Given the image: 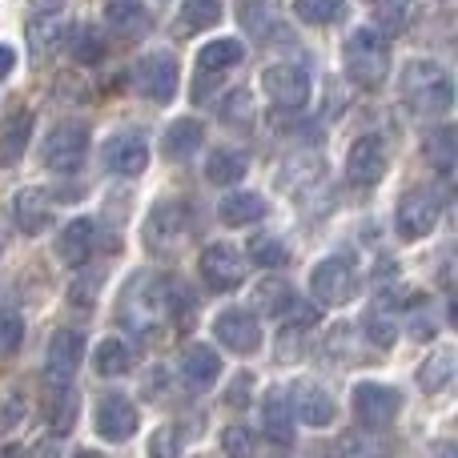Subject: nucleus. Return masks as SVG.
Here are the masks:
<instances>
[{
  "label": "nucleus",
  "instance_id": "393cba45",
  "mask_svg": "<svg viewBox=\"0 0 458 458\" xmlns=\"http://www.w3.org/2000/svg\"><path fill=\"white\" fill-rule=\"evenodd\" d=\"M245 61V45L237 37H217V40H206L198 53V72L201 77H217L225 69H237Z\"/></svg>",
  "mask_w": 458,
  "mask_h": 458
},
{
  "label": "nucleus",
  "instance_id": "49530a36",
  "mask_svg": "<svg viewBox=\"0 0 458 458\" xmlns=\"http://www.w3.org/2000/svg\"><path fill=\"white\" fill-rule=\"evenodd\" d=\"M13 69H16V53L8 45H0V85L13 77Z\"/></svg>",
  "mask_w": 458,
  "mask_h": 458
},
{
  "label": "nucleus",
  "instance_id": "f257e3e1",
  "mask_svg": "<svg viewBox=\"0 0 458 458\" xmlns=\"http://www.w3.org/2000/svg\"><path fill=\"white\" fill-rule=\"evenodd\" d=\"M117 318L141 342H161L169 334V326H174V285L161 274H153V269L129 277Z\"/></svg>",
  "mask_w": 458,
  "mask_h": 458
},
{
  "label": "nucleus",
  "instance_id": "58836bf2",
  "mask_svg": "<svg viewBox=\"0 0 458 458\" xmlns=\"http://www.w3.org/2000/svg\"><path fill=\"white\" fill-rule=\"evenodd\" d=\"M427 161L435 165V174L443 182H451V169H454V129H438V133L427 137Z\"/></svg>",
  "mask_w": 458,
  "mask_h": 458
},
{
  "label": "nucleus",
  "instance_id": "7c9ffc66",
  "mask_svg": "<svg viewBox=\"0 0 458 458\" xmlns=\"http://www.w3.org/2000/svg\"><path fill=\"white\" fill-rule=\"evenodd\" d=\"M253 298H258V310H266V318H282L285 310L298 301V290H293L285 277L269 274L258 282V290H253Z\"/></svg>",
  "mask_w": 458,
  "mask_h": 458
},
{
  "label": "nucleus",
  "instance_id": "a211bd4d",
  "mask_svg": "<svg viewBox=\"0 0 458 458\" xmlns=\"http://www.w3.org/2000/svg\"><path fill=\"white\" fill-rule=\"evenodd\" d=\"M53 214H56V201L48 190H40V185H24V190H16L13 198V222L21 233L37 237L45 233L48 225H53Z\"/></svg>",
  "mask_w": 458,
  "mask_h": 458
},
{
  "label": "nucleus",
  "instance_id": "b1692460",
  "mask_svg": "<svg viewBox=\"0 0 458 458\" xmlns=\"http://www.w3.org/2000/svg\"><path fill=\"white\" fill-rule=\"evenodd\" d=\"M77 414H81V394L72 390V382H61V386H48L45 398V422L53 435H69L77 427Z\"/></svg>",
  "mask_w": 458,
  "mask_h": 458
},
{
  "label": "nucleus",
  "instance_id": "c9c22d12",
  "mask_svg": "<svg viewBox=\"0 0 458 458\" xmlns=\"http://www.w3.org/2000/svg\"><path fill=\"white\" fill-rule=\"evenodd\" d=\"M293 13L301 24L326 29V24H338L346 16V0H293Z\"/></svg>",
  "mask_w": 458,
  "mask_h": 458
},
{
  "label": "nucleus",
  "instance_id": "2f4dec72",
  "mask_svg": "<svg viewBox=\"0 0 458 458\" xmlns=\"http://www.w3.org/2000/svg\"><path fill=\"white\" fill-rule=\"evenodd\" d=\"M93 370L101 374V378H121V374L133 370V350H129L121 338L97 342V350H93Z\"/></svg>",
  "mask_w": 458,
  "mask_h": 458
},
{
  "label": "nucleus",
  "instance_id": "473e14b6",
  "mask_svg": "<svg viewBox=\"0 0 458 458\" xmlns=\"http://www.w3.org/2000/svg\"><path fill=\"white\" fill-rule=\"evenodd\" d=\"M233 13H237V21H242L245 37L266 40L277 32L274 29V4H269V0H233Z\"/></svg>",
  "mask_w": 458,
  "mask_h": 458
},
{
  "label": "nucleus",
  "instance_id": "7ed1b4c3",
  "mask_svg": "<svg viewBox=\"0 0 458 458\" xmlns=\"http://www.w3.org/2000/svg\"><path fill=\"white\" fill-rule=\"evenodd\" d=\"M342 69L358 89L374 93L386 85L390 77V40L378 29H350V37L342 40Z\"/></svg>",
  "mask_w": 458,
  "mask_h": 458
},
{
  "label": "nucleus",
  "instance_id": "c756f323",
  "mask_svg": "<svg viewBox=\"0 0 458 458\" xmlns=\"http://www.w3.org/2000/svg\"><path fill=\"white\" fill-rule=\"evenodd\" d=\"M64 24H61V16L56 13H40V16H32L29 21V53L37 56H48V53H56L61 48V40H64Z\"/></svg>",
  "mask_w": 458,
  "mask_h": 458
},
{
  "label": "nucleus",
  "instance_id": "79ce46f5",
  "mask_svg": "<svg viewBox=\"0 0 458 458\" xmlns=\"http://www.w3.org/2000/svg\"><path fill=\"white\" fill-rule=\"evenodd\" d=\"M222 121H225V125H237V129L253 125V105H250V93H245V89H237V93H225Z\"/></svg>",
  "mask_w": 458,
  "mask_h": 458
},
{
  "label": "nucleus",
  "instance_id": "de8ad7c7",
  "mask_svg": "<svg viewBox=\"0 0 458 458\" xmlns=\"http://www.w3.org/2000/svg\"><path fill=\"white\" fill-rule=\"evenodd\" d=\"M32 8H37V13H61L64 4H69V0H29Z\"/></svg>",
  "mask_w": 458,
  "mask_h": 458
},
{
  "label": "nucleus",
  "instance_id": "9d476101",
  "mask_svg": "<svg viewBox=\"0 0 458 458\" xmlns=\"http://www.w3.org/2000/svg\"><path fill=\"white\" fill-rule=\"evenodd\" d=\"M137 427H141V411L133 406V398L117 394V390L101 394V403H97V411H93V430L101 443H109V446L129 443V438L137 435Z\"/></svg>",
  "mask_w": 458,
  "mask_h": 458
},
{
  "label": "nucleus",
  "instance_id": "6ab92c4d",
  "mask_svg": "<svg viewBox=\"0 0 458 458\" xmlns=\"http://www.w3.org/2000/svg\"><path fill=\"white\" fill-rule=\"evenodd\" d=\"M177 370H182L185 386L193 390H209L217 378H222V354H217L209 342H190L177 358Z\"/></svg>",
  "mask_w": 458,
  "mask_h": 458
},
{
  "label": "nucleus",
  "instance_id": "412c9836",
  "mask_svg": "<svg viewBox=\"0 0 458 458\" xmlns=\"http://www.w3.org/2000/svg\"><path fill=\"white\" fill-rule=\"evenodd\" d=\"M105 13V29L113 32V37H145V32L153 29V13L141 4V0H105L101 4Z\"/></svg>",
  "mask_w": 458,
  "mask_h": 458
},
{
  "label": "nucleus",
  "instance_id": "cd10ccee",
  "mask_svg": "<svg viewBox=\"0 0 458 458\" xmlns=\"http://www.w3.org/2000/svg\"><path fill=\"white\" fill-rule=\"evenodd\" d=\"M245 174H250V153L233 149V145L214 149V153H209V161H206V177L214 185H237Z\"/></svg>",
  "mask_w": 458,
  "mask_h": 458
},
{
  "label": "nucleus",
  "instance_id": "3c124183",
  "mask_svg": "<svg viewBox=\"0 0 458 458\" xmlns=\"http://www.w3.org/2000/svg\"><path fill=\"white\" fill-rule=\"evenodd\" d=\"M370 4H374V0H370Z\"/></svg>",
  "mask_w": 458,
  "mask_h": 458
},
{
  "label": "nucleus",
  "instance_id": "e433bc0d",
  "mask_svg": "<svg viewBox=\"0 0 458 458\" xmlns=\"http://www.w3.org/2000/svg\"><path fill=\"white\" fill-rule=\"evenodd\" d=\"M69 37V48H72V61L81 64H97L105 56V32L97 24H81L77 32H64Z\"/></svg>",
  "mask_w": 458,
  "mask_h": 458
},
{
  "label": "nucleus",
  "instance_id": "bb28decb",
  "mask_svg": "<svg viewBox=\"0 0 458 458\" xmlns=\"http://www.w3.org/2000/svg\"><path fill=\"white\" fill-rule=\"evenodd\" d=\"M29 137H32V113L29 109H16L13 117L0 125V165H16L29 149Z\"/></svg>",
  "mask_w": 458,
  "mask_h": 458
},
{
  "label": "nucleus",
  "instance_id": "37998d69",
  "mask_svg": "<svg viewBox=\"0 0 458 458\" xmlns=\"http://www.w3.org/2000/svg\"><path fill=\"white\" fill-rule=\"evenodd\" d=\"M222 451L225 454H253V435L245 427H229L222 435Z\"/></svg>",
  "mask_w": 458,
  "mask_h": 458
},
{
  "label": "nucleus",
  "instance_id": "ea45409f",
  "mask_svg": "<svg viewBox=\"0 0 458 458\" xmlns=\"http://www.w3.org/2000/svg\"><path fill=\"white\" fill-rule=\"evenodd\" d=\"M374 21H378V32H403L406 21H411L414 0H374Z\"/></svg>",
  "mask_w": 458,
  "mask_h": 458
},
{
  "label": "nucleus",
  "instance_id": "1a4fd4ad",
  "mask_svg": "<svg viewBox=\"0 0 458 458\" xmlns=\"http://www.w3.org/2000/svg\"><path fill=\"white\" fill-rule=\"evenodd\" d=\"M129 81L133 89L153 105H169L177 97V85H182V69H177L174 53H145L141 61L129 69Z\"/></svg>",
  "mask_w": 458,
  "mask_h": 458
},
{
  "label": "nucleus",
  "instance_id": "09e8293b",
  "mask_svg": "<svg viewBox=\"0 0 458 458\" xmlns=\"http://www.w3.org/2000/svg\"><path fill=\"white\" fill-rule=\"evenodd\" d=\"M4 245H8V222L0 217V253H4Z\"/></svg>",
  "mask_w": 458,
  "mask_h": 458
},
{
  "label": "nucleus",
  "instance_id": "72a5a7b5",
  "mask_svg": "<svg viewBox=\"0 0 458 458\" xmlns=\"http://www.w3.org/2000/svg\"><path fill=\"white\" fill-rule=\"evenodd\" d=\"M451 378H454V350L438 346L435 354L419 366V386L427 390V394H438V390L451 386Z\"/></svg>",
  "mask_w": 458,
  "mask_h": 458
},
{
  "label": "nucleus",
  "instance_id": "a19ab883",
  "mask_svg": "<svg viewBox=\"0 0 458 458\" xmlns=\"http://www.w3.org/2000/svg\"><path fill=\"white\" fill-rule=\"evenodd\" d=\"M21 342H24V318H21V310L0 306V358L16 354V350H21Z\"/></svg>",
  "mask_w": 458,
  "mask_h": 458
},
{
  "label": "nucleus",
  "instance_id": "5701e85b",
  "mask_svg": "<svg viewBox=\"0 0 458 458\" xmlns=\"http://www.w3.org/2000/svg\"><path fill=\"white\" fill-rule=\"evenodd\" d=\"M201 141H206L201 121L198 117H177V121H169L165 137H161V153H165L169 161H190L193 153L201 149Z\"/></svg>",
  "mask_w": 458,
  "mask_h": 458
},
{
  "label": "nucleus",
  "instance_id": "f03ea898",
  "mask_svg": "<svg viewBox=\"0 0 458 458\" xmlns=\"http://www.w3.org/2000/svg\"><path fill=\"white\" fill-rule=\"evenodd\" d=\"M398 93H403L406 109L414 117H446L454 109V81L446 72V64L430 61V56H411L398 72Z\"/></svg>",
  "mask_w": 458,
  "mask_h": 458
},
{
  "label": "nucleus",
  "instance_id": "6e6552de",
  "mask_svg": "<svg viewBox=\"0 0 458 458\" xmlns=\"http://www.w3.org/2000/svg\"><path fill=\"white\" fill-rule=\"evenodd\" d=\"M310 72L298 61H277L261 69V93L282 113H301L310 105Z\"/></svg>",
  "mask_w": 458,
  "mask_h": 458
},
{
  "label": "nucleus",
  "instance_id": "423d86ee",
  "mask_svg": "<svg viewBox=\"0 0 458 458\" xmlns=\"http://www.w3.org/2000/svg\"><path fill=\"white\" fill-rule=\"evenodd\" d=\"M89 141H93V133H89L85 121H56L40 141V161L53 174H77L89 157Z\"/></svg>",
  "mask_w": 458,
  "mask_h": 458
},
{
  "label": "nucleus",
  "instance_id": "0eeeda50",
  "mask_svg": "<svg viewBox=\"0 0 458 458\" xmlns=\"http://www.w3.org/2000/svg\"><path fill=\"white\" fill-rule=\"evenodd\" d=\"M350 406H354V422L370 435H382V430L394 427V419L403 414V394L386 382H358L350 390Z\"/></svg>",
  "mask_w": 458,
  "mask_h": 458
},
{
  "label": "nucleus",
  "instance_id": "20e7f679",
  "mask_svg": "<svg viewBox=\"0 0 458 458\" xmlns=\"http://www.w3.org/2000/svg\"><path fill=\"white\" fill-rule=\"evenodd\" d=\"M193 233V209L185 206L182 198H161L157 206L149 209L141 225V242L153 258H169L185 245V237Z\"/></svg>",
  "mask_w": 458,
  "mask_h": 458
},
{
  "label": "nucleus",
  "instance_id": "39448f33",
  "mask_svg": "<svg viewBox=\"0 0 458 458\" xmlns=\"http://www.w3.org/2000/svg\"><path fill=\"white\" fill-rule=\"evenodd\" d=\"M358 285L362 277H358V261L350 253H330L310 269V293L318 306H350L358 298Z\"/></svg>",
  "mask_w": 458,
  "mask_h": 458
},
{
  "label": "nucleus",
  "instance_id": "dca6fc26",
  "mask_svg": "<svg viewBox=\"0 0 458 458\" xmlns=\"http://www.w3.org/2000/svg\"><path fill=\"white\" fill-rule=\"evenodd\" d=\"M214 338L222 342L225 350H233V354H253V350L261 346V322L253 310L245 306H225L222 314L214 318Z\"/></svg>",
  "mask_w": 458,
  "mask_h": 458
},
{
  "label": "nucleus",
  "instance_id": "4468645a",
  "mask_svg": "<svg viewBox=\"0 0 458 458\" xmlns=\"http://www.w3.org/2000/svg\"><path fill=\"white\" fill-rule=\"evenodd\" d=\"M198 269H201V282H206L214 293L237 290V285L245 282V274H250V269H245V253L237 250V245H229V242L206 245V250H201Z\"/></svg>",
  "mask_w": 458,
  "mask_h": 458
},
{
  "label": "nucleus",
  "instance_id": "aec40b11",
  "mask_svg": "<svg viewBox=\"0 0 458 458\" xmlns=\"http://www.w3.org/2000/svg\"><path fill=\"white\" fill-rule=\"evenodd\" d=\"M93 250H97V225L89 217H72V222L61 225V233H56V258L69 269H85Z\"/></svg>",
  "mask_w": 458,
  "mask_h": 458
},
{
  "label": "nucleus",
  "instance_id": "f3484780",
  "mask_svg": "<svg viewBox=\"0 0 458 458\" xmlns=\"http://www.w3.org/2000/svg\"><path fill=\"white\" fill-rule=\"evenodd\" d=\"M85 362V334L81 330H56L48 338V354H45V382L48 386H61V382H72L77 366Z\"/></svg>",
  "mask_w": 458,
  "mask_h": 458
},
{
  "label": "nucleus",
  "instance_id": "f704fd0d",
  "mask_svg": "<svg viewBox=\"0 0 458 458\" xmlns=\"http://www.w3.org/2000/svg\"><path fill=\"white\" fill-rule=\"evenodd\" d=\"M225 16V0H182V32L214 29Z\"/></svg>",
  "mask_w": 458,
  "mask_h": 458
},
{
  "label": "nucleus",
  "instance_id": "2eb2a0df",
  "mask_svg": "<svg viewBox=\"0 0 458 458\" xmlns=\"http://www.w3.org/2000/svg\"><path fill=\"white\" fill-rule=\"evenodd\" d=\"M386 169H390V153L378 133H366L350 145V153H346V182L350 185L370 190V185H378L382 177H386Z\"/></svg>",
  "mask_w": 458,
  "mask_h": 458
},
{
  "label": "nucleus",
  "instance_id": "c03bdc74",
  "mask_svg": "<svg viewBox=\"0 0 458 458\" xmlns=\"http://www.w3.org/2000/svg\"><path fill=\"white\" fill-rule=\"evenodd\" d=\"M177 454L182 451V438H177V430L174 427H161L157 435H153V443H149V454Z\"/></svg>",
  "mask_w": 458,
  "mask_h": 458
},
{
  "label": "nucleus",
  "instance_id": "4be33fe9",
  "mask_svg": "<svg viewBox=\"0 0 458 458\" xmlns=\"http://www.w3.org/2000/svg\"><path fill=\"white\" fill-rule=\"evenodd\" d=\"M258 411H261V430H266L269 443L290 446L293 443V411H290L285 390H266V398H261Z\"/></svg>",
  "mask_w": 458,
  "mask_h": 458
},
{
  "label": "nucleus",
  "instance_id": "9b49d317",
  "mask_svg": "<svg viewBox=\"0 0 458 458\" xmlns=\"http://www.w3.org/2000/svg\"><path fill=\"white\" fill-rule=\"evenodd\" d=\"M438 217H443V201L430 190H406L403 201L394 209V233L403 242H422L427 233H435Z\"/></svg>",
  "mask_w": 458,
  "mask_h": 458
},
{
  "label": "nucleus",
  "instance_id": "a18cd8bd",
  "mask_svg": "<svg viewBox=\"0 0 458 458\" xmlns=\"http://www.w3.org/2000/svg\"><path fill=\"white\" fill-rule=\"evenodd\" d=\"M21 414H24V403H21V398H13V406L0 398V430L16 427V422H21Z\"/></svg>",
  "mask_w": 458,
  "mask_h": 458
},
{
  "label": "nucleus",
  "instance_id": "4c0bfd02",
  "mask_svg": "<svg viewBox=\"0 0 458 458\" xmlns=\"http://www.w3.org/2000/svg\"><path fill=\"white\" fill-rule=\"evenodd\" d=\"M250 261L253 266H261V269H277V266H285L290 261V250H285V242L282 237H274V233H253L250 237Z\"/></svg>",
  "mask_w": 458,
  "mask_h": 458
},
{
  "label": "nucleus",
  "instance_id": "a878e982",
  "mask_svg": "<svg viewBox=\"0 0 458 458\" xmlns=\"http://www.w3.org/2000/svg\"><path fill=\"white\" fill-rule=\"evenodd\" d=\"M217 217H222V225H253V222H261L266 217V201L258 198V193H250V190H233L229 185V193L222 201H217Z\"/></svg>",
  "mask_w": 458,
  "mask_h": 458
},
{
  "label": "nucleus",
  "instance_id": "8fccbe9b",
  "mask_svg": "<svg viewBox=\"0 0 458 458\" xmlns=\"http://www.w3.org/2000/svg\"><path fill=\"white\" fill-rule=\"evenodd\" d=\"M438 4H451V0H438Z\"/></svg>",
  "mask_w": 458,
  "mask_h": 458
},
{
  "label": "nucleus",
  "instance_id": "c85d7f7f",
  "mask_svg": "<svg viewBox=\"0 0 458 458\" xmlns=\"http://www.w3.org/2000/svg\"><path fill=\"white\" fill-rule=\"evenodd\" d=\"M362 334L374 342L378 350H390L398 342V318H394V301H374L362 318Z\"/></svg>",
  "mask_w": 458,
  "mask_h": 458
},
{
  "label": "nucleus",
  "instance_id": "f8f14e48",
  "mask_svg": "<svg viewBox=\"0 0 458 458\" xmlns=\"http://www.w3.org/2000/svg\"><path fill=\"white\" fill-rule=\"evenodd\" d=\"M101 165L113 177H141L149 169V137L141 129H121L105 141L101 149Z\"/></svg>",
  "mask_w": 458,
  "mask_h": 458
},
{
  "label": "nucleus",
  "instance_id": "ddd939ff",
  "mask_svg": "<svg viewBox=\"0 0 458 458\" xmlns=\"http://www.w3.org/2000/svg\"><path fill=\"white\" fill-rule=\"evenodd\" d=\"M285 398H290L293 422H301V427L326 430V427H334V419H338V403H334V394L314 378H298L290 390H285Z\"/></svg>",
  "mask_w": 458,
  "mask_h": 458
}]
</instances>
